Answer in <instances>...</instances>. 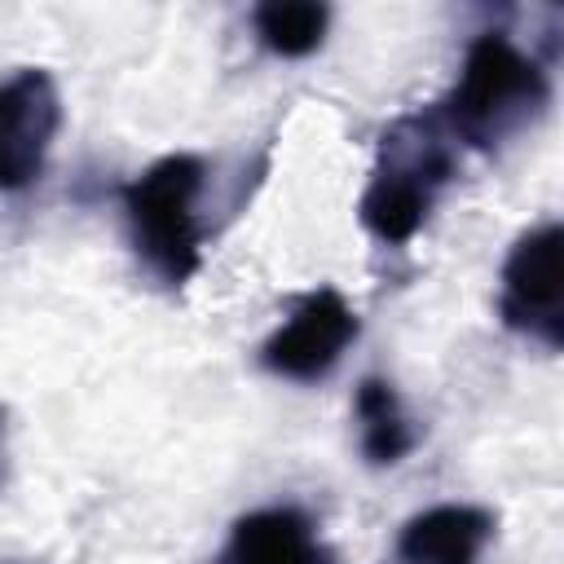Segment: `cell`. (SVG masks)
Returning <instances> with one entry per match:
<instances>
[{
  "mask_svg": "<svg viewBox=\"0 0 564 564\" xmlns=\"http://www.w3.org/2000/svg\"><path fill=\"white\" fill-rule=\"evenodd\" d=\"M357 419H361V449L370 463H397L410 449V427H405V414L388 383H379V379L361 383Z\"/></svg>",
  "mask_w": 564,
  "mask_h": 564,
  "instance_id": "10",
  "label": "cell"
},
{
  "mask_svg": "<svg viewBox=\"0 0 564 564\" xmlns=\"http://www.w3.org/2000/svg\"><path fill=\"white\" fill-rule=\"evenodd\" d=\"M225 564H317V542L300 511L269 507L234 524Z\"/></svg>",
  "mask_w": 564,
  "mask_h": 564,
  "instance_id": "8",
  "label": "cell"
},
{
  "mask_svg": "<svg viewBox=\"0 0 564 564\" xmlns=\"http://www.w3.org/2000/svg\"><path fill=\"white\" fill-rule=\"evenodd\" d=\"M502 317L516 330L560 344V225H542L511 247L502 269Z\"/></svg>",
  "mask_w": 564,
  "mask_h": 564,
  "instance_id": "4",
  "label": "cell"
},
{
  "mask_svg": "<svg viewBox=\"0 0 564 564\" xmlns=\"http://www.w3.org/2000/svg\"><path fill=\"white\" fill-rule=\"evenodd\" d=\"M326 22H330V9L326 4H313V0H273V4H260L256 9V31L260 40L282 53V57H304L322 44L326 35Z\"/></svg>",
  "mask_w": 564,
  "mask_h": 564,
  "instance_id": "9",
  "label": "cell"
},
{
  "mask_svg": "<svg viewBox=\"0 0 564 564\" xmlns=\"http://www.w3.org/2000/svg\"><path fill=\"white\" fill-rule=\"evenodd\" d=\"M546 84L542 70L498 31L480 35L467 48L463 75L445 101L449 123L471 141H494L516 128L533 106H542Z\"/></svg>",
  "mask_w": 564,
  "mask_h": 564,
  "instance_id": "2",
  "label": "cell"
},
{
  "mask_svg": "<svg viewBox=\"0 0 564 564\" xmlns=\"http://www.w3.org/2000/svg\"><path fill=\"white\" fill-rule=\"evenodd\" d=\"M445 176V159L432 163H405V167H383L375 172L370 189L361 194V220L375 238L383 242H405L414 238V229L427 216L432 203V185Z\"/></svg>",
  "mask_w": 564,
  "mask_h": 564,
  "instance_id": "6",
  "label": "cell"
},
{
  "mask_svg": "<svg viewBox=\"0 0 564 564\" xmlns=\"http://www.w3.org/2000/svg\"><path fill=\"white\" fill-rule=\"evenodd\" d=\"M352 335H357V313L344 304V295L313 291L286 317V326H278L273 339L264 344V366L286 379H317L344 357Z\"/></svg>",
  "mask_w": 564,
  "mask_h": 564,
  "instance_id": "5",
  "label": "cell"
},
{
  "mask_svg": "<svg viewBox=\"0 0 564 564\" xmlns=\"http://www.w3.org/2000/svg\"><path fill=\"white\" fill-rule=\"evenodd\" d=\"M57 119V88L44 70H18L0 84V189H22L44 172Z\"/></svg>",
  "mask_w": 564,
  "mask_h": 564,
  "instance_id": "3",
  "label": "cell"
},
{
  "mask_svg": "<svg viewBox=\"0 0 564 564\" xmlns=\"http://www.w3.org/2000/svg\"><path fill=\"white\" fill-rule=\"evenodd\" d=\"M494 520L476 507H432L423 516H414L401 529V560L405 564H476L485 538H489Z\"/></svg>",
  "mask_w": 564,
  "mask_h": 564,
  "instance_id": "7",
  "label": "cell"
},
{
  "mask_svg": "<svg viewBox=\"0 0 564 564\" xmlns=\"http://www.w3.org/2000/svg\"><path fill=\"white\" fill-rule=\"evenodd\" d=\"M198 185L203 163L194 154H167L123 189L132 238L167 282H185L198 269Z\"/></svg>",
  "mask_w": 564,
  "mask_h": 564,
  "instance_id": "1",
  "label": "cell"
}]
</instances>
